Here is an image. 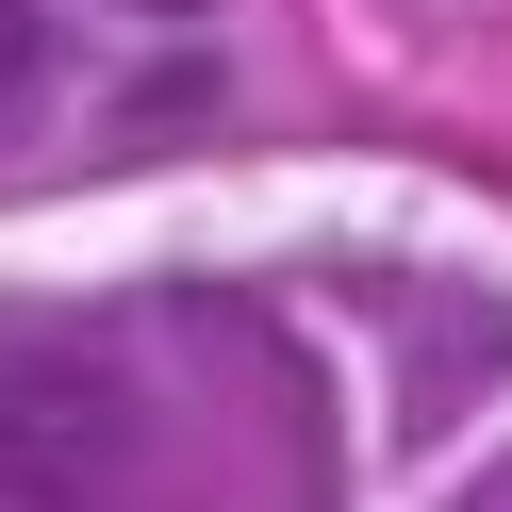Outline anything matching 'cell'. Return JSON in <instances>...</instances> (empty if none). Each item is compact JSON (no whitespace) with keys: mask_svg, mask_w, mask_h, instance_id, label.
Wrapping results in <instances>:
<instances>
[{"mask_svg":"<svg viewBox=\"0 0 512 512\" xmlns=\"http://www.w3.org/2000/svg\"><path fill=\"white\" fill-rule=\"evenodd\" d=\"M34 50H50V17H34V0H0V100L34 83Z\"/></svg>","mask_w":512,"mask_h":512,"instance_id":"1","label":"cell"},{"mask_svg":"<svg viewBox=\"0 0 512 512\" xmlns=\"http://www.w3.org/2000/svg\"><path fill=\"white\" fill-rule=\"evenodd\" d=\"M463 512H512V479H496V496H463Z\"/></svg>","mask_w":512,"mask_h":512,"instance_id":"2","label":"cell"}]
</instances>
